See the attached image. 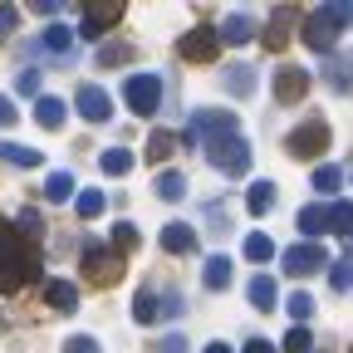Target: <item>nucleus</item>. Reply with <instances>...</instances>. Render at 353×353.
I'll return each instance as SVG.
<instances>
[{
  "label": "nucleus",
  "mask_w": 353,
  "mask_h": 353,
  "mask_svg": "<svg viewBox=\"0 0 353 353\" xmlns=\"http://www.w3.org/2000/svg\"><path fill=\"white\" fill-rule=\"evenodd\" d=\"M201 353H231V348H226V343H206Z\"/></svg>",
  "instance_id": "47"
},
{
  "label": "nucleus",
  "mask_w": 353,
  "mask_h": 353,
  "mask_svg": "<svg viewBox=\"0 0 353 353\" xmlns=\"http://www.w3.org/2000/svg\"><path fill=\"white\" fill-rule=\"evenodd\" d=\"M44 196H50V201H69V196H74V176H69V172H50Z\"/></svg>",
  "instance_id": "31"
},
{
  "label": "nucleus",
  "mask_w": 353,
  "mask_h": 353,
  "mask_svg": "<svg viewBox=\"0 0 353 353\" xmlns=\"http://www.w3.org/2000/svg\"><path fill=\"white\" fill-rule=\"evenodd\" d=\"M113 250L118 255L138 250V226H132V221H118V226H113Z\"/></svg>",
  "instance_id": "33"
},
{
  "label": "nucleus",
  "mask_w": 353,
  "mask_h": 353,
  "mask_svg": "<svg viewBox=\"0 0 353 353\" xmlns=\"http://www.w3.org/2000/svg\"><path fill=\"white\" fill-rule=\"evenodd\" d=\"M162 250H167V255H187V250H196V231L182 226V221H172V226H162Z\"/></svg>",
  "instance_id": "15"
},
{
  "label": "nucleus",
  "mask_w": 353,
  "mask_h": 353,
  "mask_svg": "<svg viewBox=\"0 0 353 353\" xmlns=\"http://www.w3.org/2000/svg\"><path fill=\"white\" fill-rule=\"evenodd\" d=\"M294 25H304V15H299L294 6H280V10L270 15V25H265V50H285Z\"/></svg>",
  "instance_id": "13"
},
{
  "label": "nucleus",
  "mask_w": 353,
  "mask_h": 353,
  "mask_svg": "<svg viewBox=\"0 0 353 353\" xmlns=\"http://www.w3.org/2000/svg\"><path fill=\"white\" fill-rule=\"evenodd\" d=\"M15 20H20V15H15L10 6H0V44H6V39L15 34Z\"/></svg>",
  "instance_id": "41"
},
{
  "label": "nucleus",
  "mask_w": 353,
  "mask_h": 353,
  "mask_svg": "<svg viewBox=\"0 0 353 353\" xmlns=\"http://www.w3.org/2000/svg\"><path fill=\"white\" fill-rule=\"evenodd\" d=\"M329 231H339V236H353V201H339V206H329Z\"/></svg>",
  "instance_id": "32"
},
{
  "label": "nucleus",
  "mask_w": 353,
  "mask_h": 353,
  "mask_svg": "<svg viewBox=\"0 0 353 353\" xmlns=\"http://www.w3.org/2000/svg\"><path fill=\"white\" fill-rule=\"evenodd\" d=\"M34 123H39V128H50V132H54V128H64V99L39 94V99H34Z\"/></svg>",
  "instance_id": "17"
},
{
  "label": "nucleus",
  "mask_w": 353,
  "mask_h": 353,
  "mask_svg": "<svg viewBox=\"0 0 353 353\" xmlns=\"http://www.w3.org/2000/svg\"><path fill=\"white\" fill-rule=\"evenodd\" d=\"M348 275H353V260H348Z\"/></svg>",
  "instance_id": "48"
},
{
  "label": "nucleus",
  "mask_w": 353,
  "mask_h": 353,
  "mask_svg": "<svg viewBox=\"0 0 353 353\" xmlns=\"http://www.w3.org/2000/svg\"><path fill=\"white\" fill-rule=\"evenodd\" d=\"M226 88L236 99H250V88H255V69L250 64H226Z\"/></svg>",
  "instance_id": "24"
},
{
  "label": "nucleus",
  "mask_w": 353,
  "mask_h": 353,
  "mask_svg": "<svg viewBox=\"0 0 353 353\" xmlns=\"http://www.w3.org/2000/svg\"><path fill=\"white\" fill-rule=\"evenodd\" d=\"M99 167H103L108 176H128V172H132V152H128V148H108V152L99 157Z\"/></svg>",
  "instance_id": "29"
},
{
  "label": "nucleus",
  "mask_w": 353,
  "mask_h": 353,
  "mask_svg": "<svg viewBox=\"0 0 353 353\" xmlns=\"http://www.w3.org/2000/svg\"><path fill=\"white\" fill-rule=\"evenodd\" d=\"M132 319H138V324H157V319H162V299H157L152 285L138 290V299H132Z\"/></svg>",
  "instance_id": "18"
},
{
  "label": "nucleus",
  "mask_w": 353,
  "mask_h": 353,
  "mask_svg": "<svg viewBox=\"0 0 353 353\" xmlns=\"http://www.w3.org/2000/svg\"><path fill=\"white\" fill-rule=\"evenodd\" d=\"M280 265H285V275H314V270H324V265H329V255H324L319 241H299V245H290V250L280 255Z\"/></svg>",
  "instance_id": "9"
},
{
  "label": "nucleus",
  "mask_w": 353,
  "mask_h": 353,
  "mask_svg": "<svg viewBox=\"0 0 353 353\" xmlns=\"http://www.w3.org/2000/svg\"><path fill=\"white\" fill-rule=\"evenodd\" d=\"M201 280H206V290H226L231 285V255H211L206 270H201Z\"/></svg>",
  "instance_id": "23"
},
{
  "label": "nucleus",
  "mask_w": 353,
  "mask_h": 353,
  "mask_svg": "<svg viewBox=\"0 0 353 353\" xmlns=\"http://www.w3.org/2000/svg\"><path fill=\"white\" fill-rule=\"evenodd\" d=\"M285 309H290L294 319H309V314H314V294H304V290H299V294L285 299Z\"/></svg>",
  "instance_id": "38"
},
{
  "label": "nucleus",
  "mask_w": 353,
  "mask_h": 353,
  "mask_svg": "<svg viewBox=\"0 0 353 353\" xmlns=\"http://www.w3.org/2000/svg\"><path fill=\"white\" fill-rule=\"evenodd\" d=\"M231 132H241V128H236V113H226V108H196L192 123H187V132H182V143L196 148V143L231 138Z\"/></svg>",
  "instance_id": "4"
},
{
  "label": "nucleus",
  "mask_w": 353,
  "mask_h": 353,
  "mask_svg": "<svg viewBox=\"0 0 353 353\" xmlns=\"http://www.w3.org/2000/svg\"><path fill=\"white\" fill-rule=\"evenodd\" d=\"M324 148H329V123H324V118L299 123L290 138H285V152H290V157H319Z\"/></svg>",
  "instance_id": "7"
},
{
  "label": "nucleus",
  "mask_w": 353,
  "mask_h": 353,
  "mask_svg": "<svg viewBox=\"0 0 353 353\" xmlns=\"http://www.w3.org/2000/svg\"><path fill=\"white\" fill-rule=\"evenodd\" d=\"M44 304L59 309V314H74L79 309V285L74 280H44Z\"/></svg>",
  "instance_id": "14"
},
{
  "label": "nucleus",
  "mask_w": 353,
  "mask_h": 353,
  "mask_svg": "<svg viewBox=\"0 0 353 353\" xmlns=\"http://www.w3.org/2000/svg\"><path fill=\"white\" fill-rule=\"evenodd\" d=\"M206 157H211V167H216V172H226V176H241V172H250V143L241 138V132H231V138H216V143H206Z\"/></svg>",
  "instance_id": "6"
},
{
  "label": "nucleus",
  "mask_w": 353,
  "mask_h": 353,
  "mask_svg": "<svg viewBox=\"0 0 353 353\" xmlns=\"http://www.w3.org/2000/svg\"><path fill=\"white\" fill-rule=\"evenodd\" d=\"M157 196L162 201H182L187 196V176L182 172H157Z\"/></svg>",
  "instance_id": "28"
},
{
  "label": "nucleus",
  "mask_w": 353,
  "mask_h": 353,
  "mask_svg": "<svg viewBox=\"0 0 353 353\" xmlns=\"http://www.w3.org/2000/svg\"><path fill=\"white\" fill-rule=\"evenodd\" d=\"M64 353H103V348H99V339L74 334V339H64Z\"/></svg>",
  "instance_id": "40"
},
{
  "label": "nucleus",
  "mask_w": 353,
  "mask_h": 353,
  "mask_svg": "<svg viewBox=\"0 0 353 353\" xmlns=\"http://www.w3.org/2000/svg\"><path fill=\"white\" fill-rule=\"evenodd\" d=\"M0 162H10V167H20V172H30V167H39L44 157H39L34 148H20V143H6V138H0Z\"/></svg>",
  "instance_id": "20"
},
{
  "label": "nucleus",
  "mask_w": 353,
  "mask_h": 353,
  "mask_svg": "<svg viewBox=\"0 0 353 353\" xmlns=\"http://www.w3.org/2000/svg\"><path fill=\"white\" fill-rule=\"evenodd\" d=\"M309 94V74L299 64H280L275 69V103H299Z\"/></svg>",
  "instance_id": "11"
},
{
  "label": "nucleus",
  "mask_w": 353,
  "mask_h": 353,
  "mask_svg": "<svg viewBox=\"0 0 353 353\" xmlns=\"http://www.w3.org/2000/svg\"><path fill=\"white\" fill-rule=\"evenodd\" d=\"M39 44H44V50H50L54 59H64V54L74 50V30H69V25H50V30H44V39H39Z\"/></svg>",
  "instance_id": "25"
},
{
  "label": "nucleus",
  "mask_w": 353,
  "mask_h": 353,
  "mask_svg": "<svg viewBox=\"0 0 353 353\" xmlns=\"http://www.w3.org/2000/svg\"><path fill=\"white\" fill-rule=\"evenodd\" d=\"M30 10H34V15H59V10H64V0H34Z\"/></svg>",
  "instance_id": "43"
},
{
  "label": "nucleus",
  "mask_w": 353,
  "mask_h": 353,
  "mask_svg": "<svg viewBox=\"0 0 353 353\" xmlns=\"http://www.w3.org/2000/svg\"><path fill=\"white\" fill-rule=\"evenodd\" d=\"M132 59V44H103L99 50V64H128Z\"/></svg>",
  "instance_id": "39"
},
{
  "label": "nucleus",
  "mask_w": 353,
  "mask_h": 353,
  "mask_svg": "<svg viewBox=\"0 0 353 353\" xmlns=\"http://www.w3.org/2000/svg\"><path fill=\"white\" fill-rule=\"evenodd\" d=\"M299 231H304V241H319L329 231V206H304L299 211Z\"/></svg>",
  "instance_id": "19"
},
{
  "label": "nucleus",
  "mask_w": 353,
  "mask_h": 353,
  "mask_svg": "<svg viewBox=\"0 0 353 353\" xmlns=\"http://www.w3.org/2000/svg\"><path fill=\"white\" fill-rule=\"evenodd\" d=\"M285 353H314V339H309V329H304V324L285 334Z\"/></svg>",
  "instance_id": "37"
},
{
  "label": "nucleus",
  "mask_w": 353,
  "mask_h": 353,
  "mask_svg": "<svg viewBox=\"0 0 353 353\" xmlns=\"http://www.w3.org/2000/svg\"><path fill=\"white\" fill-rule=\"evenodd\" d=\"M123 103L138 118H152L162 108V79L157 74H128L123 79Z\"/></svg>",
  "instance_id": "5"
},
{
  "label": "nucleus",
  "mask_w": 353,
  "mask_h": 353,
  "mask_svg": "<svg viewBox=\"0 0 353 353\" xmlns=\"http://www.w3.org/2000/svg\"><path fill=\"white\" fill-rule=\"evenodd\" d=\"M15 226H20V236H30V241H39V236H44V216H39L34 206H25V211L15 216Z\"/></svg>",
  "instance_id": "34"
},
{
  "label": "nucleus",
  "mask_w": 353,
  "mask_h": 353,
  "mask_svg": "<svg viewBox=\"0 0 353 353\" xmlns=\"http://www.w3.org/2000/svg\"><path fill=\"white\" fill-rule=\"evenodd\" d=\"M30 280H39V250H34L30 236H20L15 221L0 216V290L15 294Z\"/></svg>",
  "instance_id": "1"
},
{
  "label": "nucleus",
  "mask_w": 353,
  "mask_h": 353,
  "mask_svg": "<svg viewBox=\"0 0 353 353\" xmlns=\"http://www.w3.org/2000/svg\"><path fill=\"white\" fill-rule=\"evenodd\" d=\"M250 39H255V20L245 10L226 15V25H221V44H250Z\"/></svg>",
  "instance_id": "16"
},
{
  "label": "nucleus",
  "mask_w": 353,
  "mask_h": 353,
  "mask_svg": "<svg viewBox=\"0 0 353 353\" xmlns=\"http://www.w3.org/2000/svg\"><path fill=\"white\" fill-rule=\"evenodd\" d=\"M103 201H108V196H103L99 187H83V192L74 196V211H79L83 221H94V216H103Z\"/></svg>",
  "instance_id": "26"
},
{
  "label": "nucleus",
  "mask_w": 353,
  "mask_h": 353,
  "mask_svg": "<svg viewBox=\"0 0 353 353\" xmlns=\"http://www.w3.org/2000/svg\"><path fill=\"white\" fill-rule=\"evenodd\" d=\"M172 148H176V138H172V132H162V128L148 138V157H152V162H167V157H172Z\"/></svg>",
  "instance_id": "35"
},
{
  "label": "nucleus",
  "mask_w": 353,
  "mask_h": 353,
  "mask_svg": "<svg viewBox=\"0 0 353 353\" xmlns=\"http://www.w3.org/2000/svg\"><path fill=\"white\" fill-rule=\"evenodd\" d=\"M275 255V241L270 236H265V231H250L245 236V260H255V265H265V260H270Z\"/></svg>",
  "instance_id": "30"
},
{
  "label": "nucleus",
  "mask_w": 353,
  "mask_h": 353,
  "mask_svg": "<svg viewBox=\"0 0 353 353\" xmlns=\"http://www.w3.org/2000/svg\"><path fill=\"white\" fill-rule=\"evenodd\" d=\"M162 353H187V339H182V334H167V339H162Z\"/></svg>",
  "instance_id": "44"
},
{
  "label": "nucleus",
  "mask_w": 353,
  "mask_h": 353,
  "mask_svg": "<svg viewBox=\"0 0 353 353\" xmlns=\"http://www.w3.org/2000/svg\"><path fill=\"white\" fill-rule=\"evenodd\" d=\"M182 59H192V64H211L216 54H221V30H211V25H196V30H187L182 34Z\"/></svg>",
  "instance_id": "8"
},
{
  "label": "nucleus",
  "mask_w": 353,
  "mask_h": 353,
  "mask_svg": "<svg viewBox=\"0 0 353 353\" xmlns=\"http://www.w3.org/2000/svg\"><path fill=\"white\" fill-rule=\"evenodd\" d=\"M275 206V182H250V192H245V211L250 216H265Z\"/></svg>",
  "instance_id": "22"
},
{
  "label": "nucleus",
  "mask_w": 353,
  "mask_h": 353,
  "mask_svg": "<svg viewBox=\"0 0 353 353\" xmlns=\"http://www.w3.org/2000/svg\"><path fill=\"white\" fill-rule=\"evenodd\" d=\"M74 108H79L88 123H108V118H113V99L103 94L99 83H83V88H79V99H74Z\"/></svg>",
  "instance_id": "12"
},
{
  "label": "nucleus",
  "mask_w": 353,
  "mask_h": 353,
  "mask_svg": "<svg viewBox=\"0 0 353 353\" xmlns=\"http://www.w3.org/2000/svg\"><path fill=\"white\" fill-rule=\"evenodd\" d=\"M353 25V6H348V0H329V6H319L314 15H304V25H299V39L309 44V50H314V54H334V39L343 34Z\"/></svg>",
  "instance_id": "2"
},
{
  "label": "nucleus",
  "mask_w": 353,
  "mask_h": 353,
  "mask_svg": "<svg viewBox=\"0 0 353 353\" xmlns=\"http://www.w3.org/2000/svg\"><path fill=\"white\" fill-rule=\"evenodd\" d=\"M15 88H20V94H39V74H34V69H25V74L15 79Z\"/></svg>",
  "instance_id": "42"
},
{
  "label": "nucleus",
  "mask_w": 353,
  "mask_h": 353,
  "mask_svg": "<svg viewBox=\"0 0 353 353\" xmlns=\"http://www.w3.org/2000/svg\"><path fill=\"white\" fill-rule=\"evenodd\" d=\"M10 123H15V103L0 94V128H10Z\"/></svg>",
  "instance_id": "45"
},
{
  "label": "nucleus",
  "mask_w": 353,
  "mask_h": 353,
  "mask_svg": "<svg viewBox=\"0 0 353 353\" xmlns=\"http://www.w3.org/2000/svg\"><path fill=\"white\" fill-rule=\"evenodd\" d=\"M83 280H99V285H113L123 275V255L113 250V241H99V236H83Z\"/></svg>",
  "instance_id": "3"
},
{
  "label": "nucleus",
  "mask_w": 353,
  "mask_h": 353,
  "mask_svg": "<svg viewBox=\"0 0 353 353\" xmlns=\"http://www.w3.org/2000/svg\"><path fill=\"white\" fill-rule=\"evenodd\" d=\"M245 294H250V304H255V309H275V299H280V294H275V280H270V275H255Z\"/></svg>",
  "instance_id": "27"
},
{
  "label": "nucleus",
  "mask_w": 353,
  "mask_h": 353,
  "mask_svg": "<svg viewBox=\"0 0 353 353\" xmlns=\"http://www.w3.org/2000/svg\"><path fill=\"white\" fill-rule=\"evenodd\" d=\"M339 187H343V172H339V167H319V172H314V192L329 196V192H339Z\"/></svg>",
  "instance_id": "36"
},
{
  "label": "nucleus",
  "mask_w": 353,
  "mask_h": 353,
  "mask_svg": "<svg viewBox=\"0 0 353 353\" xmlns=\"http://www.w3.org/2000/svg\"><path fill=\"white\" fill-rule=\"evenodd\" d=\"M245 353H275V343H265V339H250V343H245Z\"/></svg>",
  "instance_id": "46"
},
{
  "label": "nucleus",
  "mask_w": 353,
  "mask_h": 353,
  "mask_svg": "<svg viewBox=\"0 0 353 353\" xmlns=\"http://www.w3.org/2000/svg\"><path fill=\"white\" fill-rule=\"evenodd\" d=\"M123 20V6L118 0H99V6H83V20H79V34L83 39H99L108 25H118Z\"/></svg>",
  "instance_id": "10"
},
{
  "label": "nucleus",
  "mask_w": 353,
  "mask_h": 353,
  "mask_svg": "<svg viewBox=\"0 0 353 353\" xmlns=\"http://www.w3.org/2000/svg\"><path fill=\"white\" fill-rule=\"evenodd\" d=\"M324 79L339 88V94H353V59H324Z\"/></svg>",
  "instance_id": "21"
}]
</instances>
